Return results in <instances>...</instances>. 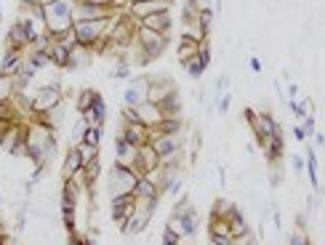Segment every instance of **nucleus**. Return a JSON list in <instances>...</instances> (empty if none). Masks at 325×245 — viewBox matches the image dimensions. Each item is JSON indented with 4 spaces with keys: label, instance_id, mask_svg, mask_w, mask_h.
Returning a JSON list of instances; mask_svg holds the SVG:
<instances>
[{
    "label": "nucleus",
    "instance_id": "1",
    "mask_svg": "<svg viewBox=\"0 0 325 245\" xmlns=\"http://www.w3.org/2000/svg\"><path fill=\"white\" fill-rule=\"evenodd\" d=\"M53 152H56V136L51 125L35 120L32 125L24 128V155L35 165H46L53 157Z\"/></svg>",
    "mask_w": 325,
    "mask_h": 245
},
{
    "label": "nucleus",
    "instance_id": "2",
    "mask_svg": "<svg viewBox=\"0 0 325 245\" xmlns=\"http://www.w3.org/2000/svg\"><path fill=\"white\" fill-rule=\"evenodd\" d=\"M43 22H46V35L51 43L61 40L75 24V3L70 0H53V3L43 5Z\"/></svg>",
    "mask_w": 325,
    "mask_h": 245
},
{
    "label": "nucleus",
    "instance_id": "3",
    "mask_svg": "<svg viewBox=\"0 0 325 245\" xmlns=\"http://www.w3.org/2000/svg\"><path fill=\"white\" fill-rule=\"evenodd\" d=\"M133 46H136V51H139V64L147 67L152 59H157L160 53L168 48V35H163V32H152V29H147V27H139L136 29V40H133Z\"/></svg>",
    "mask_w": 325,
    "mask_h": 245
},
{
    "label": "nucleus",
    "instance_id": "4",
    "mask_svg": "<svg viewBox=\"0 0 325 245\" xmlns=\"http://www.w3.org/2000/svg\"><path fill=\"white\" fill-rule=\"evenodd\" d=\"M198 221H200L198 211L189 205L187 197H181V203H176L174 213H171L168 226H165V229H171L176 237H181V240H184V237H195V232H198Z\"/></svg>",
    "mask_w": 325,
    "mask_h": 245
},
{
    "label": "nucleus",
    "instance_id": "5",
    "mask_svg": "<svg viewBox=\"0 0 325 245\" xmlns=\"http://www.w3.org/2000/svg\"><path fill=\"white\" fill-rule=\"evenodd\" d=\"M155 205H157L155 197H136L131 216L120 224L123 232H125V235H139V232H144L150 219H152V213H155Z\"/></svg>",
    "mask_w": 325,
    "mask_h": 245
},
{
    "label": "nucleus",
    "instance_id": "6",
    "mask_svg": "<svg viewBox=\"0 0 325 245\" xmlns=\"http://www.w3.org/2000/svg\"><path fill=\"white\" fill-rule=\"evenodd\" d=\"M152 149L157 152V157H160V165L174 160V157H179L184 152V147H187V139H184V133H155V136L150 139Z\"/></svg>",
    "mask_w": 325,
    "mask_h": 245
},
{
    "label": "nucleus",
    "instance_id": "7",
    "mask_svg": "<svg viewBox=\"0 0 325 245\" xmlns=\"http://www.w3.org/2000/svg\"><path fill=\"white\" fill-rule=\"evenodd\" d=\"M136 181L139 176L131 171V165H120V163H112L109 168V195L118 197V195H131L136 189Z\"/></svg>",
    "mask_w": 325,
    "mask_h": 245
},
{
    "label": "nucleus",
    "instance_id": "8",
    "mask_svg": "<svg viewBox=\"0 0 325 245\" xmlns=\"http://www.w3.org/2000/svg\"><path fill=\"white\" fill-rule=\"evenodd\" d=\"M64 101V96H61V88L56 83H51V85H43V88L35 94V99H32V115L35 118H40V115H46V112H51L56 104Z\"/></svg>",
    "mask_w": 325,
    "mask_h": 245
},
{
    "label": "nucleus",
    "instance_id": "9",
    "mask_svg": "<svg viewBox=\"0 0 325 245\" xmlns=\"http://www.w3.org/2000/svg\"><path fill=\"white\" fill-rule=\"evenodd\" d=\"M160 168V157H157V152L152 149V144H142V147H136V157H133V163H131V171L142 179V176L147 173H152V171H157Z\"/></svg>",
    "mask_w": 325,
    "mask_h": 245
},
{
    "label": "nucleus",
    "instance_id": "10",
    "mask_svg": "<svg viewBox=\"0 0 325 245\" xmlns=\"http://www.w3.org/2000/svg\"><path fill=\"white\" fill-rule=\"evenodd\" d=\"M118 16L109 5H99V3H91V0H80L75 3V22H91V19H112Z\"/></svg>",
    "mask_w": 325,
    "mask_h": 245
},
{
    "label": "nucleus",
    "instance_id": "11",
    "mask_svg": "<svg viewBox=\"0 0 325 245\" xmlns=\"http://www.w3.org/2000/svg\"><path fill=\"white\" fill-rule=\"evenodd\" d=\"M208 64H211V48L205 46H200V51H198V56H192L184 64V70H187V75L192 77V80H200V77L205 75V70H208Z\"/></svg>",
    "mask_w": 325,
    "mask_h": 245
},
{
    "label": "nucleus",
    "instance_id": "12",
    "mask_svg": "<svg viewBox=\"0 0 325 245\" xmlns=\"http://www.w3.org/2000/svg\"><path fill=\"white\" fill-rule=\"evenodd\" d=\"M171 24H174V19H171V11L168 8L155 11V14L139 19V27H147V29H152V32H163V35L171 32Z\"/></svg>",
    "mask_w": 325,
    "mask_h": 245
},
{
    "label": "nucleus",
    "instance_id": "13",
    "mask_svg": "<svg viewBox=\"0 0 325 245\" xmlns=\"http://www.w3.org/2000/svg\"><path fill=\"white\" fill-rule=\"evenodd\" d=\"M80 118H83L85 125H99L101 128L104 118H107V104H104L99 91H94V101H91V107L85 109V112H80Z\"/></svg>",
    "mask_w": 325,
    "mask_h": 245
},
{
    "label": "nucleus",
    "instance_id": "14",
    "mask_svg": "<svg viewBox=\"0 0 325 245\" xmlns=\"http://www.w3.org/2000/svg\"><path fill=\"white\" fill-rule=\"evenodd\" d=\"M120 136L131 147H142V144H150V128L142 125V122H125Z\"/></svg>",
    "mask_w": 325,
    "mask_h": 245
},
{
    "label": "nucleus",
    "instance_id": "15",
    "mask_svg": "<svg viewBox=\"0 0 325 245\" xmlns=\"http://www.w3.org/2000/svg\"><path fill=\"white\" fill-rule=\"evenodd\" d=\"M133 203H136V195H118V197H112V221H118L123 224L128 216H131V211H133Z\"/></svg>",
    "mask_w": 325,
    "mask_h": 245
},
{
    "label": "nucleus",
    "instance_id": "16",
    "mask_svg": "<svg viewBox=\"0 0 325 245\" xmlns=\"http://www.w3.org/2000/svg\"><path fill=\"white\" fill-rule=\"evenodd\" d=\"M123 99H125V107H139L142 101H147V80L144 77L131 80V85H128L125 94H123Z\"/></svg>",
    "mask_w": 325,
    "mask_h": 245
},
{
    "label": "nucleus",
    "instance_id": "17",
    "mask_svg": "<svg viewBox=\"0 0 325 245\" xmlns=\"http://www.w3.org/2000/svg\"><path fill=\"white\" fill-rule=\"evenodd\" d=\"M22 61H24V51H14V48H8V51L3 53V61H0V75H3V77H14L16 72L22 70Z\"/></svg>",
    "mask_w": 325,
    "mask_h": 245
},
{
    "label": "nucleus",
    "instance_id": "18",
    "mask_svg": "<svg viewBox=\"0 0 325 245\" xmlns=\"http://www.w3.org/2000/svg\"><path fill=\"white\" fill-rule=\"evenodd\" d=\"M133 112H136V120L142 122V125H147V128H155L157 122L163 120L160 109H157L155 104H150V101H142L139 107H133Z\"/></svg>",
    "mask_w": 325,
    "mask_h": 245
},
{
    "label": "nucleus",
    "instance_id": "19",
    "mask_svg": "<svg viewBox=\"0 0 325 245\" xmlns=\"http://www.w3.org/2000/svg\"><path fill=\"white\" fill-rule=\"evenodd\" d=\"M200 46H203L200 40H195V38H187V35H181V38H179V51H176V59H179V64L184 67L189 59H192V56H198Z\"/></svg>",
    "mask_w": 325,
    "mask_h": 245
},
{
    "label": "nucleus",
    "instance_id": "20",
    "mask_svg": "<svg viewBox=\"0 0 325 245\" xmlns=\"http://www.w3.org/2000/svg\"><path fill=\"white\" fill-rule=\"evenodd\" d=\"M48 56H51V64L59 67V70H64V67H70V56H72V48L64 46V43H51V48H48Z\"/></svg>",
    "mask_w": 325,
    "mask_h": 245
},
{
    "label": "nucleus",
    "instance_id": "21",
    "mask_svg": "<svg viewBox=\"0 0 325 245\" xmlns=\"http://www.w3.org/2000/svg\"><path fill=\"white\" fill-rule=\"evenodd\" d=\"M163 8H168V3H165V0H144V3H133L131 5V16L139 22V19L155 14V11H163Z\"/></svg>",
    "mask_w": 325,
    "mask_h": 245
},
{
    "label": "nucleus",
    "instance_id": "22",
    "mask_svg": "<svg viewBox=\"0 0 325 245\" xmlns=\"http://www.w3.org/2000/svg\"><path fill=\"white\" fill-rule=\"evenodd\" d=\"M80 168H83V157H80V152H77V147L72 144L70 149H67V155H64V168H61V176L70 179V176H75Z\"/></svg>",
    "mask_w": 325,
    "mask_h": 245
},
{
    "label": "nucleus",
    "instance_id": "23",
    "mask_svg": "<svg viewBox=\"0 0 325 245\" xmlns=\"http://www.w3.org/2000/svg\"><path fill=\"white\" fill-rule=\"evenodd\" d=\"M157 109H160L163 118H179V112H181V96H179V88H176L174 94L165 96V99L157 104Z\"/></svg>",
    "mask_w": 325,
    "mask_h": 245
},
{
    "label": "nucleus",
    "instance_id": "24",
    "mask_svg": "<svg viewBox=\"0 0 325 245\" xmlns=\"http://www.w3.org/2000/svg\"><path fill=\"white\" fill-rule=\"evenodd\" d=\"M133 157H136V147H131L123 136L115 139V163H120V165H131V163H133Z\"/></svg>",
    "mask_w": 325,
    "mask_h": 245
},
{
    "label": "nucleus",
    "instance_id": "25",
    "mask_svg": "<svg viewBox=\"0 0 325 245\" xmlns=\"http://www.w3.org/2000/svg\"><path fill=\"white\" fill-rule=\"evenodd\" d=\"M283 152H285L283 133H280V136H269V139H267V144H264V157H267L269 163H277L280 157H283Z\"/></svg>",
    "mask_w": 325,
    "mask_h": 245
},
{
    "label": "nucleus",
    "instance_id": "26",
    "mask_svg": "<svg viewBox=\"0 0 325 245\" xmlns=\"http://www.w3.org/2000/svg\"><path fill=\"white\" fill-rule=\"evenodd\" d=\"M181 131H184L181 118H163L155 128H150V139L155 136V133H181Z\"/></svg>",
    "mask_w": 325,
    "mask_h": 245
},
{
    "label": "nucleus",
    "instance_id": "27",
    "mask_svg": "<svg viewBox=\"0 0 325 245\" xmlns=\"http://www.w3.org/2000/svg\"><path fill=\"white\" fill-rule=\"evenodd\" d=\"M133 195H136V197H155V200H160V195H157V184L152 181L150 176H142V179L136 181Z\"/></svg>",
    "mask_w": 325,
    "mask_h": 245
},
{
    "label": "nucleus",
    "instance_id": "28",
    "mask_svg": "<svg viewBox=\"0 0 325 245\" xmlns=\"http://www.w3.org/2000/svg\"><path fill=\"white\" fill-rule=\"evenodd\" d=\"M80 171H83L85 181H88V184H96V179H99V173H101V160H99V155H94L91 160H85Z\"/></svg>",
    "mask_w": 325,
    "mask_h": 245
},
{
    "label": "nucleus",
    "instance_id": "29",
    "mask_svg": "<svg viewBox=\"0 0 325 245\" xmlns=\"http://www.w3.org/2000/svg\"><path fill=\"white\" fill-rule=\"evenodd\" d=\"M99 142H101V128L99 125H88L83 133V139L77 144H85V147H94V149H99Z\"/></svg>",
    "mask_w": 325,
    "mask_h": 245
},
{
    "label": "nucleus",
    "instance_id": "30",
    "mask_svg": "<svg viewBox=\"0 0 325 245\" xmlns=\"http://www.w3.org/2000/svg\"><path fill=\"white\" fill-rule=\"evenodd\" d=\"M211 22H213V11H211V8H200L198 16H195V24H198V29H200L203 35H208V27H211Z\"/></svg>",
    "mask_w": 325,
    "mask_h": 245
},
{
    "label": "nucleus",
    "instance_id": "31",
    "mask_svg": "<svg viewBox=\"0 0 325 245\" xmlns=\"http://www.w3.org/2000/svg\"><path fill=\"white\" fill-rule=\"evenodd\" d=\"M11 96H14V83H11V77L0 75V104L11 101Z\"/></svg>",
    "mask_w": 325,
    "mask_h": 245
},
{
    "label": "nucleus",
    "instance_id": "32",
    "mask_svg": "<svg viewBox=\"0 0 325 245\" xmlns=\"http://www.w3.org/2000/svg\"><path fill=\"white\" fill-rule=\"evenodd\" d=\"M91 101H94V91L91 88H85V91H80V94H77V112H85V109L91 107Z\"/></svg>",
    "mask_w": 325,
    "mask_h": 245
},
{
    "label": "nucleus",
    "instance_id": "33",
    "mask_svg": "<svg viewBox=\"0 0 325 245\" xmlns=\"http://www.w3.org/2000/svg\"><path fill=\"white\" fill-rule=\"evenodd\" d=\"M160 243H163V245H181V237H176L171 229H165L163 237H160Z\"/></svg>",
    "mask_w": 325,
    "mask_h": 245
},
{
    "label": "nucleus",
    "instance_id": "34",
    "mask_svg": "<svg viewBox=\"0 0 325 245\" xmlns=\"http://www.w3.org/2000/svg\"><path fill=\"white\" fill-rule=\"evenodd\" d=\"M306 171H309V176H312V184L317 187V157H315V155H309V163H306Z\"/></svg>",
    "mask_w": 325,
    "mask_h": 245
},
{
    "label": "nucleus",
    "instance_id": "35",
    "mask_svg": "<svg viewBox=\"0 0 325 245\" xmlns=\"http://www.w3.org/2000/svg\"><path fill=\"white\" fill-rule=\"evenodd\" d=\"M229 104H232V94H224V96H219L216 99V107H219V112H226V109H229Z\"/></svg>",
    "mask_w": 325,
    "mask_h": 245
},
{
    "label": "nucleus",
    "instance_id": "36",
    "mask_svg": "<svg viewBox=\"0 0 325 245\" xmlns=\"http://www.w3.org/2000/svg\"><path fill=\"white\" fill-rule=\"evenodd\" d=\"M85 128H88V125H85L83 118H80V120H77V125H75V131L70 133V139H77V142H80V139H83V133H85Z\"/></svg>",
    "mask_w": 325,
    "mask_h": 245
},
{
    "label": "nucleus",
    "instance_id": "37",
    "mask_svg": "<svg viewBox=\"0 0 325 245\" xmlns=\"http://www.w3.org/2000/svg\"><path fill=\"white\" fill-rule=\"evenodd\" d=\"M301 120H304V125H301L304 136H312L315 133V118H301Z\"/></svg>",
    "mask_w": 325,
    "mask_h": 245
},
{
    "label": "nucleus",
    "instance_id": "38",
    "mask_svg": "<svg viewBox=\"0 0 325 245\" xmlns=\"http://www.w3.org/2000/svg\"><path fill=\"white\" fill-rule=\"evenodd\" d=\"M291 245H309V237H306L304 232H296V235L291 237Z\"/></svg>",
    "mask_w": 325,
    "mask_h": 245
},
{
    "label": "nucleus",
    "instance_id": "39",
    "mask_svg": "<svg viewBox=\"0 0 325 245\" xmlns=\"http://www.w3.org/2000/svg\"><path fill=\"white\" fill-rule=\"evenodd\" d=\"M291 163H293V168H296L299 173L304 171V157H301V155H293V157H291Z\"/></svg>",
    "mask_w": 325,
    "mask_h": 245
},
{
    "label": "nucleus",
    "instance_id": "40",
    "mask_svg": "<svg viewBox=\"0 0 325 245\" xmlns=\"http://www.w3.org/2000/svg\"><path fill=\"white\" fill-rule=\"evenodd\" d=\"M226 85H229V77H226V75H219V80H216V91L226 88Z\"/></svg>",
    "mask_w": 325,
    "mask_h": 245
},
{
    "label": "nucleus",
    "instance_id": "41",
    "mask_svg": "<svg viewBox=\"0 0 325 245\" xmlns=\"http://www.w3.org/2000/svg\"><path fill=\"white\" fill-rule=\"evenodd\" d=\"M67 245H83V237H77L75 232H72V235H70V243H67Z\"/></svg>",
    "mask_w": 325,
    "mask_h": 245
},
{
    "label": "nucleus",
    "instance_id": "42",
    "mask_svg": "<svg viewBox=\"0 0 325 245\" xmlns=\"http://www.w3.org/2000/svg\"><path fill=\"white\" fill-rule=\"evenodd\" d=\"M250 70H253V72H261V61H259V59H250Z\"/></svg>",
    "mask_w": 325,
    "mask_h": 245
},
{
    "label": "nucleus",
    "instance_id": "43",
    "mask_svg": "<svg viewBox=\"0 0 325 245\" xmlns=\"http://www.w3.org/2000/svg\"><path fill=\"white\" fill-rule=\"evenodd\" d=\"M293 136H296L299 142H306V136H304V131H301V128H296V131H293Z\"/></svg>",
    "mask_w": 325,
    "mask_h": 245
},
{
    "label": "nucleus",
    "instance_id": "44",
    "mask_svg": "<svg viewBox=\"0 0 325 245\" xmlns=\"http://www.w3.org/2000/svg\"><path fill=\"white\" fill-rule=\"evenodd\" d=\"M19 3H27V5H32V3H40V0H19Z\"/></svg>",
    "mask_w": 325,
    "mask_h": 245
},
{
    "label": "nucleus",
    "instance_id": "45",
    "mask_svg": "<svg viewBox=\"0 0 325 245\" xmlns=\"http://www.w3.org/2000/svg\"><path fill=\"white\" fill-rule=\"evenodd\" d=\"M187 3H192V5H198V8H200V3H203V0H187Z\"/></svg>",
    "mask_w": 325,
    "mask_h": 245
},
{
    "label": "nucleus",
    "instance_id": "46",
    "mask_svg": "<svg viewBox=\"0 0 325 245\" xmlns=\"http://www.w3.org/2000/svg\"><path fill=\"white\" fill-rule=\"evenodd\" d=\"M133 3H144V0H128V5H133Z\"/></svg>",
    "mask_w": 325,
    "mask_h": 245
},
{
    "label": "nucleus",
    "instance_id": "47",
    "mask_svg": "<svg viewBox=\"0 0 325 245\" xmlns=\"http://www.w3.org/2000/svg\"><path fill=\"white\" fill-rule=\"evenodd\" d=\"M48 3H53V0H40V5H48Z\"/></svg>",
    "mask_w": 325,
    "mask_h": 245
},
{
    "label": "nucleus",
    "instance_id": "48",
    "mask_svg": "<svg viewBox=\"0 0 325 245\" xmlns=\"http://www.w3.org/2000/svg\"><path fill=\"white\" fill-rule=\"evenodd\" d=\"M0 245H5V237L3 235H0Z\"/></svg>",
    "mask_w": 325,
    "mask_h": 245
},
{
    "label": "nucleus",
    "instance_id": "49",
    "mask_svg": "<svg viewBox=\"0 0 325 245\" xmlns=\"http://www.w3.org/2000/svg\"><path fill=\"white\" fill-rule=\"evenodd\" d=\"M70 3H80V0H70Z\"/></svg>",
    "mask_w": 325,
    "mask_h": 245
},
{
    "label": "nucleus",
    "instance_id": "50",
    "mask_svg": "<svg viewBox=\"0 0 325 245\" xmlns=\"http://www.w3.org/2000/svg\"><path fill=\"white\" fill-rule=\"evenodd\" d=\"M0 19H3V11H0Z\"/></svg>",
    "mask_w": 325,
    "mask_h": 245
},
{
    "label": "nucleus",
    "instance_id": "51",
    "mask_svg": "<svg viewBox=\"0 0 325 245\" xmlns=\"http://www.w3.org/2000/svg\"><path fill=\"white\" fill-rule=\"evenodd\" d=\"M165 3H171V0H165Z\"/></svg>",
    "mask_w": 325,
    "mask_h": 245
}]
</instances>
